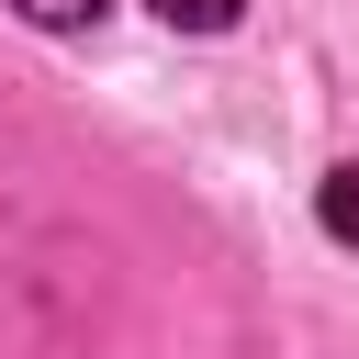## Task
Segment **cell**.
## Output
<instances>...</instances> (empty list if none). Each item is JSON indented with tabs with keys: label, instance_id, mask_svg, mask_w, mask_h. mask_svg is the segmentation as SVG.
Returning a JSON list of instances; mask_svg holds the SVG:
<instances>
[{
	"label": "cell",
	"instance_id": "cell-1",
	"mask_svg": "<svg viewBox=\"0 0 359 359\" xmlns=\"http://www.w3.org/2000/svg\"><path fill=\"white\" fill-rule=\"evenodd\" d=\"M314 213H325V236H337V247H359V157H348V168H325Z\"/></svg>",
	"mask_w": 359,
	"mask_h": 359
},
{
	"label": "cell",
	"instance_id": "cell-2",
	"mask_svg": "<svg viewBox=\"0 0 359 359\" xmlns=\"http://www.w3.org/2000/svg\"><path fill=\"white\" fill-rule=\"evenodd\" d=\"M146 11H157L168 34H224V22L247 11V0H146Z\"/></svg>",
	"mask_w": 359,
	"mask_h": 359
},
{
	"label": "cell",
	"instance_id": "cell-3",
	"mask_svg": "<svg viewBox=\"0 0 359 359\" xmlns=\"http://www.w3.org/2000/svg\"><path fill=\"white\" fill-rule=\"evenodd\" d=\"M112 0H22V22H45V34H79V22H101Z\"/></svg>",
	"mask_w": 359,
	"mask_h": 359
}]
</instances>
